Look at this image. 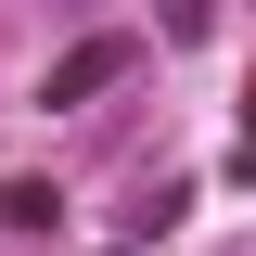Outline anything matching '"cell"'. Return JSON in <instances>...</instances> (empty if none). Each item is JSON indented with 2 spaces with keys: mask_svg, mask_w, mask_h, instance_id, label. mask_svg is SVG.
<instances>
[{
  "mask_svg": "<svg viewBox=\"0 0 256 256\" xmlns=\"http://www.w3.org/2000/svg\"><path fill=\"white\" fill-rule=\"evenodd\" d=\"M218 26V0H166V38H205Z\"/></svg>",
  "mask_w": 256,
  "mask_h": 256,
  "instance_id": "cell-3",
  "label": "cell"
},
{
  "mask_svg": "<svg viewBox=\"0 0 256 256\" xmlns=\"http://www.w3.org/2000/svg\"><path fill=\"white\" fill-rule=\"evenodd\" d=\"M244 166H256V116H244Z\"/></svg>",
  "mask_w": 256,
  "mask_h": 256,
  "instance_id": "cell-4",
  "label": "cell"
},
{
  "mask_svg": "<svg viewBox=\"0 0 256 256\" xmlns=\"http://www.w3.org/2000/svg\"><path fill=\"white\" fill-rule=\"evenodd\" d=\"M128 64H141V38H116V26H102V38H77V52H64L52 77H38V102L64 116V102H90V90H116Z\"/></svg>",
  "mask_w": 256,
  "mask_h": 256,
  "instance_id": "cell-1",
  "label": "cell"
},
{
  "mask_svg": "<svg viewBox=\"0 0 256 256\" xmlns=\"http://www.w3.org/2000/svg\"><path fill=\"white\" fill-rule=\"evenodd\" d=\"M0 230H52V192L38 180H0Z\"/></svg>",
  "mask_w": 256,
  "mask_h": 256,
  "instance_id": "cell-2",
  "label": "cell"
}]
</instances>
